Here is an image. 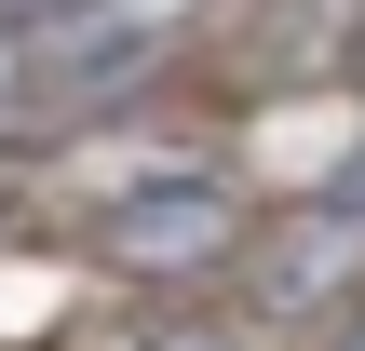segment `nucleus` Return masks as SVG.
<instances>
[{
    "mask_svg": "<svg viewBox=\"0 0 365 351\" xmlns=\"http://www.w3.org/2000/svg\"><path fill=\"white\" fill-rule=\"evenodd\" d=\"M230 230H244V203L217 176H135L122 203H95V257H122V271H203V257H230Z\"/></svg>",
    "mask_w": 365,
    "mask_h": 351,
    "instance_id": "obj_1",
    "label": "nucleus"
},
{
    "mask_svg": "<svg viewBox=\"0 0 365 351\" xmlns=\"http://www.w3.org/2000/svg\"><path fill=\"white\" fill-rule=\"evenodd\" d=\"M0 41H14L27 95H108L163 54V14H14Z\"/></svg>",
    "mask_w": 365,
    "mask_h": 351,
    "instance_id": "obj_2",
    "label": "nucleus"
},
{
    "mask_svg": "<svg viewBox=\"0 0 365 351\" xmlns=\"http://www.w3.org/2000/svg\"><path fill=\"white\" fill-rule=\"evenodd\" d=\"M352 257H365V176L339 189V203H325V216H312V230H298V243H284V271H271V298H325V284H339Z\"/></svg>",
    "mask_w": 365,
    "mask_h": 351,
    "instance_id": "obj_3",
    "label": "nucleus"
},
{
    "mask_svg": "<svg viewBox=\"0 0 365 351\" xmlns=\"http://www.w3.org/2000/svg\"><path fill=\"white\" fill-rule=\"evenodd\" d=\"M149 351H230V338H217V325H163Z\"/></svg>",
    "mask_w": 365,
    "mask_h": 351,
    "instance_id": "obj_4",
    "label": "nucleus"
},
{
    "mask_svg": "<svg viewBox=\"0 0 365 351\" xmlns=\"http://www.w3.org/2000/svg\"><path fill=\"white\" fill-rule=\"evenodd\" d=\"M14 95H27V68H14V41H0V108H14Z\"/></svg>",
    "mask_w": 365,
    "mask_h": 351,
    "instance_id": "obj_5",
    "label": "nucleus"
},
{
    "mask_svg": "<svg viewBox=\"0 0 365 351\" xmlns=\"http://www.w3.org/2000/svg\"><path fill=\"white\" fill-rule=\"evenodd\" d=\"M339 351H365V325H339Z\"/></svg>",
    "mask_w": 365,
    "mask_h": 351,
    "instance_id": "obj_6",
    "label": "nucleus"
}]
</instances>
